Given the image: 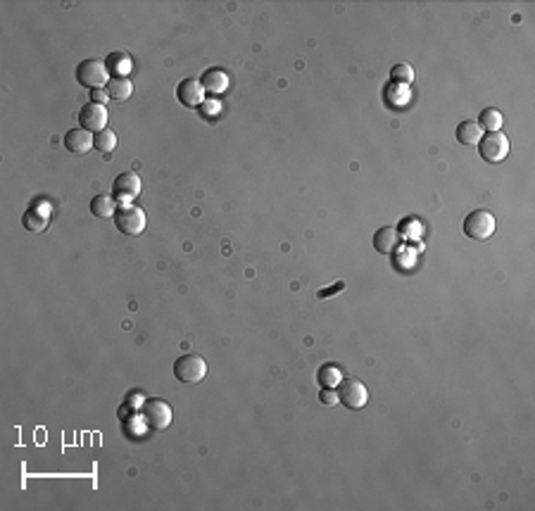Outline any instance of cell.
Returning <instances> with one entry per match:
<instances>
[{
  "instance_id": "1",
  "label": "cell",
  "mask_w": 535,
  "mask_h": 511,
  "mask_svg": "<svg viewBox=\"0 0 535 511\" xmlns=\"http://www.w3.org/2000/svg\"><path fill=\"white\" fill-rule=\"evenodd\" d=\"M141 416L148 428L167 430L174 421V409L165 399H146V402L141 404Z\"/></svg>"
},
{
  "instance_id": "2",
  "label": "cell",
  "mask_w": 535,
  "mask_h": 511,
  "mask_svg": "<svg viewBox=\"0 0 535 511\" xmlns=\"http://www.w3.org/2000/svg\"><path fill=\"white\" fill-rule=\"evenodd\" d=\"M174 376L186 385L200 383L207 376V362L200 355H181L174 362Z\"/></svg>"
},
{
  "instance_id": "3",
  "label": "cell",
  "mask_w": 535,
  "mask_h": 511,
  "mask_svg": "<svg viewBox=\"0 0 535 511\" xmlns=\"http://www.w3.org/2000/svg\"><path fill=\"white\" fill-rule=\"evenodd\" d=\"M495 228H498V219L493 217L488 209H476L464 219V233L471 240H488L493 238Z\"/></svg>"
},
{
  "instance_id": "4",
  "label": "cell",
  "mask_w": 535,
  "mask_h": 511,
  "mask_svg": "<svg viewBox=\"0 0 535 511\" xmlns=\"http://www.w3.org/2000/svg\"><path fill=\"white\" fill-rule=\"evenodd\" d=\"M114 224H117V231L124 233V235H141L146 231V212L139 207V205H127V207H119L114 214Z\"/></svg>"
},
{
  "instance_id": "5",
  "label": "cell",
  "mask_w": 535,
  "mask_h": 511,
  "mask_svg": "<svg viewBox=\"0 0 535 511\" xmlns=\"http://www.w3.org/2000/svg\"><path fill=\"white\" fill-rule=\"evenodd\" d=\"M76 81H79L81 86H86L88 90L107 86V83H110V74H107L105 62H100V60H83V62H79V67H76Z\"/></svg>"
},
{
  "instance_id": "6",
  "label": "cell",
  "mask_w": 535,
  "mask_h": 511,
  "mask_svg": "<svg viewBox=\"0 0 535 511\" xmlns=\"http://www.w3.org/2000/svg\"><path fill=\"white\" fill-rule=\"evenodd\" d=\"M478 153L486 162L490 165H498V162H505L509 155V139L502 131H490L488 136H483L478 141Z\"/></svg>"
},
{
  "instance_id": "7",
  "label": "cell",
  "mask_w": 535,
  "mask_h": 511,
  "mask_svg": "<svg viewBox=\"0 0 535 511\" xmlns=\"http://www.w3.org/2000/svg\"><path fill=\"white\" fill-rule=\"evenodd\" d=\"M112 198L117 200V205H134V200L141 195V176L136 172H124L114 179L112 183Z\"/></svg>"
},
{
  "instance_id": "8",
  "label": "cell",
  "mask_w": 535,
  "mask_h": 511,
  "mask_svg": "<svg viewBox=\"0 0 535 511\" xmlns=\"http://www.w3.org/2000/svg\"><path fill=\"white\" fill-rule=\"evenodd\" d=\"M338 399L348 409H362L369 399V390L360 378H343L338 385Z\"/></svg>"
},
{
  "instance_id": "9",
  "label": "cell",
  "mask_w": 535,
  "mask_h": 511,
  "mask_svg": "<svg viewBox=\"0 0 535 511\" xmlns=\"http://www.w3.org/2000/svg\"><path fill=\"white\" fill-rule=\"evenodd\" d=\"M22 224H24V228H27V231H31V233H41V231H45V228H48V224H50V205H48V202L41 200V198H36V200L27 207V212H24Z\"/></svg>"
},
{
  "instance_id": "10",
  "label": "cell",
  "mask_w": 535,
  "mask_h": 511,
  "mask_svg": "<svg viewBox=\"0 0 535 511\" xmlns=\"http://www.w3.org/2000/svg\"><path fill=\"white\" fill-rule=\"evenodd\" d=\"M79 124H81V129L90 131V134H98V131L107 129V110H105V105H98V102L83 105L81 112H79Z\"/></svg>"
},
{
  "instance_id": "11",
  "label": "cell",
  "mask_w": 535,
  "mask_h": 511,
  "mask_svg": "<svg viewBox=\"0 0 535 511\" xmlns=\"http://www.w3.org/2000/svg\"><path fill=\"white\" fill-rule=\"evenodd\" d=\"M176 98H179V102L184 105V107H200L202 102H205V88H202L200 81H195V78H184V81L176 86Z\"/></svg>"
},
{
  "instance_id": "12",
  "label": "cell",
  "mask_w": 535,
  "mask_h": 511,
  "mask_svg": "<svg viewBox=\"0 0 535 511\" xmlns=\"http://www.w3.org/2000/svg\"><path fill=\"white\" fill-rule=\"evenodd\" d=\"M64 148H67L69 153H74V155H86L90 148H95L93 146V134L86 131V129H81V127L71 129V131H67V136H64Z\"/></svg>"
},
{
  "instance_id": "13",
  "label": "cell",
  "mask_w": 535,
  "mask_h": 511,
  "mask_svg": "<svg viewBox=\"0 0 535 511\" xmlns=\"http://www.w3.org/2000/svg\"><path fill=\"white\" fill-rule=\"evenodd\" d=\"M400 247V231L393 226H383L374 233V250L378 254H393Z\"/></svg>"
},
{
  "instance_id": "14",
  "label": "cell",
  "mask_w": 535,
  "mask_h": 511,
  "mask_svg": "<svg viewBox=\"0 0 535 511\" xmlns=\"http://www.w3.org/2000/svg\"><path fill=\"white\" fill-rule=\"evenodd\" d=\"M105 67H107V74L112 78H129V74H131V69H134V62H131V57H129V52L117 50V52H110L107 55Z\"/></svg>"
},
{
  "instance_id": "15",
  "label": "cell",
  "mask_w": 535,
  "mask_h": 511,
  "mask_svg": "<svg viewBox=\"0 0 535 511\" xmlns=\"http://www.w3.org/2000/svg\"><path fill=\"white\" fill-rule=\"evenodd\" d=\"M200 83H202V88H205V93L219 95V93H224V90L228 88L231 78H228V74H226L224 69H207L205 74H202Z\"/></svg>"
},
{
  "instance_id": "16",
  "label": "cell",
  "mask_w": 535,
  "mask_h": 511,
  "mask_svg": "<svg viewBox=\"0 0 535 511\" xmlns=\"http://www.w3.org/2000/svg\"><path fill=\"white\" fill-rule=\"evenodd\" d=\"M481 139H483V129L478 127V122L464 119L457 127V141H459L461 146H478Z\"/></svg>"
},
{
  "instance_id": "17",
  "label": "cell",
  "mask_w": 535,
  "mask_h": 511,
  "mask_svg": "<svg viewBox=\"0 0 535 511\" xmlns=\"http://www.w3.org/2000/svg\"><path fill=\"white\" fill-rule=\"evenodd\" d=\"M90 212L98 219H114L117 214V200L110 198V195H95L90 200Z\"/></svg>"
},
{
  "instance_id": "18",
  "label": "cell",
  "mask_w": 535,
  "mask_h": 511,
  "mask_svg": "<svg viewBox=\"0 0 535 511\" xmlns=\"http://www.w3.org/2000/svg\"><path fill=\"white\" fill-rule=\"evenodd\" d=\"M343 378H345L343 369L341 366H336V364H324L317 373V381H319L322 388H338Z\"/></svg>"
},
{
  "instance_id": "19",
  "label": "cell",
  "mask_w": 535,
  "mask_h": 511,
  "mask_svg": "<svg viewBox=\"0 0 535 511\" xmlns=\"http://www.w3.org/2000/svg\"><path fill=\"white\" fill-rule=\"evenodd\" d=\"M107 93H110V100H129L134 93V83L129 81V78H110L107 83Z\"/></svg>"
},
{
  "instance_id": "20",
  "label": "cell",
  "mask_w": 535,
  "mask_h": 511,
  "mask_svg": "<svg viewBox=\"0 0 535 511\" xmlns=\"http://www.w3.org/2000/svg\"><path fill=\"white\" fill-rule=\"evenodd\" d=\"M383 98H386V102L390 105V107H404L412 95H409V88L402 86V83H390V86L386 88V93H383Z\"/></svg>"
},
{
  "instance_id": "21",
  "label": "cell",
  "mask_w": 535,
  "mask_h": 511,
  "mask_svg": "<svg viewBox=\"0 0 535 511\" xmlns=\"http://www.w3.org/2000/svg\"><path fill=\"white\" fill-rule=\"evenodd\" d=\"M117 134L112 129H102V131H98V134L93 136V146L100 150V153H105V155H110L112 150L117 148Z\"/></svg>"
},
{
  "instance_id": "22",
  "label": "cell",
  "mask_w": 535,
  "mask_h": 511,
  "mask_svg": "<svg viewBox=\"0 0 535 511\" xmlns=\"http://www.w3.org/2000/svg\"><path fill=\"white\" fill-rule=\"evenodd\" d=\"M478 127L486 129L488 134H490V131H500V129H502V114H500V110H495V107H486V110H483L481 117H478Z\"/></svg>"
},
{
  "instance_id": "23",
  "label": "cell",
  "mask_w": 535,
  "mask_h": 511,
  "mask_svg": "<svg viewBox=\"0 0 535 511\" xmlns=\"http://www.w3.org/2000/svg\"><path fill=\"white\" fill-rule=\"evenodd\" d=\"M414 81V69L409 67L407 62H400L390 69V83H402V86H409Z\"/></svg>"
},
{
  "instance_id": "24",
  "label": "cell",
  "mask_w": 535,
  "mask_h": 511,
  "mask_svg": "<svg viewBox=\"0 0 535 511\" xmlns=\"http://www.w3.org/2000/svg\"><path fill=\"white\" fill-rule=\"evenodd\" d=\"M319 399H322V404H329V407H334V404L341 402V399H338V390H334V388H324L322 392H319Z\"/></svg>"
},
{
  "instance_id": "25",
  "label": "cell",
  "mask_w": 535,
  "mask_h": 511,
  "mask_svg": "<svg viewBox=\"0 0 535 511\" xmlns=\"http://www.w3.org/2000/svg\"><path fill=\"white\" fill-rule=\"evenodd\" d=\"M343 288H345V283H343V281H338L336 286H331V288H322V290L317 293V298H322V300H326V298H334V295H336V293H341Z\"/></svg>"
},
{
  "instance_id": "26",
  "label": "cell",
  "mask_w": 535,
  "mask_h": 511,
  "mask_svg": "<svg viewBox=\"0 0 535 511\" xmlns=\"http://www.w3.org/2000/svg\"><path fill=\"white\" fill-rule=\"evenodd\" d=\"M107 100H110V93H107V88H95V90H90V102L105 105Z\"/></svg>"
},
{
  "instance_id": "27",
  "label": "cell",
  "mask_w": 535,
  "mask_h": 511,
  "mask_svg": "<svg viewBox=\"0 0 535 511\" xmlns=\"http://www.w3.org/2000/svg\"><path fill=\"white\" fill-rule=\"evenodd\" d=\"M200 107H202V114H205V117H210V114H217L219 110H221L217 100H207V102H202Z\"/></svg>"
}]
</instances>
